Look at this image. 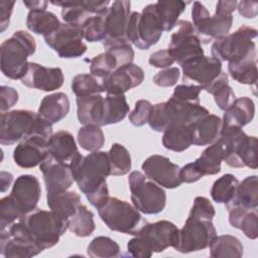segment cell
I'll return each instance as SVG.
<instances>
[{"instance_id": "obj_1", "label": "cell", "mask_w": 258, "mask_h": 258, "mask_svg": "<svg viewBox=\"0 0 258 258\" xmlns=\"http://www.w3.org/2000/svg\"><path fill=\"white\" fill-rule=\"evenodd\" d=\"M70 166L75 181L90 204L96 209L101 207L109 198L106 182L110 175L108 152L95 151L86 156L80 154Z\"/></svg>"}, {"instance_id": "obj_2", "label": "cell", "mask_w": 258, "mask_h": 258, "mask_svg": "<svg viewBox=\"0 0 258 258\" xmlns=\"http://www.w3.org/2000/svg\"><path fill=\"white\" fill-rule=\"evenodd\" d=\"M237 1H218L216 12L210 15L207 8L199 1L191 7V19L195 31L201 43L208 44L229 34L233 24L232 13L237 8Z\"/></svg>"}, {"instance_id": "obj_3", "label": "cell", "mask_w": 258, "mask_h": 258, "mask_svg": "<svg viewBox=\"0 0 258 258\" xmlns=\"http://www.w3.org/2000/svg\"><path fill=\"white\" fill-rule=\"evenodd\" d=\"M179 229L169 221L146 223L127 244V252L132 257L149 258L152 254L175 247Z\"/></svg>"}, {"instance_id": "obj_4", "label": "cell", "mask_w": 258, "mask_h": 258, "mask_svg": "<svg viewBox=\"0 0 258 258\" xmlns=\"http://www.w3.org/2000/svg\"><path fill=\"white\" fill-rule=\"evenodd\" d=\"M18 222L41 251L55 246L69 229V223L58 218L53 212L37 208L23 215Z\"/></svg>"}, {"instance_id": "obj_5", "label": "cell", "mask_w": 258, "mask_h": 258, "mask_svg": "<svg viewBox=\"0 0 258 258\" xmlns=\"http://www.w3.org/2000/svg\"><path fill=\"white\" fill-rule=\"evenodd\" d=\"M36 42L24 30L15 31L0 45L1 72L11 80H21L27 70V58L34 54Z\"/></svg>"}, {"instance_id": "obj_6", "label": "cell", "mask_w": 258, "mask_h": 258, "mask_svg": "<svg viewBox=\"0 0 258 258\" xmlns=\"http://www.w3.org/2000/svg\"><path fill=\"white\" fill-rule=\"evenodd\" d=\"M219 140L223 145L224 161L231 167L257 168V138L242 128H222Z\"/></svg>"}, {"instance_id": "obj_7", "label": "cell", "mask_w": 258, "mask_h": 258, "mask_svg": "<svg viewBox=\"0 0 258 258\" xmlns=\"http://www.w3.org/2000/svg\"><path fill=\"white\" fill-rule=\"evenodd\" d=\"M208 114L209 111L200 104L180 102L170 97L166 102L153 106L148 124L152 130L163 132L170 124L189 125Z\"/></svg>"}, {"instance_id": "obj_8", "label": "cell", "mask_w": 258, "mask_h": 258, "mask_svg": "<svg viewBox=\"0 0 258 258\" xmlns=\"http://www.w3.org/2000/svg\"><path fill=\"white\" fill-rule=\"evenodd\" d=\"M97 210L101 220L115 232L135 236L147 223L134 206L117 198L109 197Z\"/></svg>"}, {"instance_id": "obj_9", "label": "cell", "mask_w": 258, "mask_h": 258, "mask_svg": "<svg viewBox=\"0 0 258 258\" xmlns=\"http://www.w3.org/2000/svg\"><path fill=\"white\" fill-rule=\"evenodd\" d=\"M164 31L155 3L143 7L141 12H131L127 26V39L139 49H149L156 44Z\"/></svg>"}, {"instance_id": "obj_10", "label": "cell", "mask_w": 258, "mask_h": 258, "mask_svg": "<svg viewBox=\"0 0 258 258\" xmlns=\"http://www.w3.org/2000/svg\"><path fill=\"white\" fill-rule=\"evenodd\" d=\"M133 206L145 215L161 213L166 206V194L140 171H132L128 177Z\"/></svg>"}, {"instance_id": "obj_11", "label": "cell", "mask_w": 258, "mask_h": 258, "mask_svg": "<svg viewBox=\"0 0 258 258\" xmlns=\"http://www.w3.org/2000/svg\"><path fill=\"white\" fill-rule=\"evenodd\" d=\"M256 37V28L242 25L235 32L214 40L211 46L212 56L221 62L238 60L250 52L256 51V45L253 41Z\"/></svg>"}, {"instance_id": "obj_12", "label": "cell", "mask_w": 258, "mask_h": 258, "mask_svg": "<svg viewBox=\"0 0 258 258\" xmlns=\"http://www.w3.org/2000/svg\"><path fill=\"white\" fill-rule=\"evenodd\" d=\"M213 220L189 213L183 227L178 232L174 249L180 253H190L210 247L218 236Z\"/></svg>"}, {"instance_id": "obj_13", "label": "cell", "mask_w": 258, "mask_h": 258, "mask_svg": "<svg viewBox=\"0 0 258 258\" xmlns=\"http://www.w3.org/2000/svg\"><path fill=\"white\" fill-rule=\"evenodd\" d=\"M38 119L37 113L30 110H12L1 114L0 143L12 145L31 135Z\"/></svg>"}, {"instance_id": "obj_14", "label": "cell", "mask_w": 258, "mask_h": 258, "mask_svg": "<svg viewBox=\"0 0 258 258\" xmlns=\"http://www.w3.org/2000/svg\"><path fill=\"white\" fill-rule=\"evenodd\" d=\"M45 43L61 58H77L87 50L84 43L81 26L60 23V26L50 35L43 37Z\"/></svg>"}, {"instance_id": "obj_15", "label": "cell", "mask_w": 258, "mask_h": 258, "mask_svg": "<svg viewBox=\"0 0 258 258\" xmlns=\"http://www.w3.org/2000/svg\"><path fill=\"white\" fill-rule=\"evenodd\" d=\"M178 28L170 36L167 50L179 66L204 55L202 43L195 31L192 23L187 20H178Z\"/></svg>"}, {"instance_id": "obj_16", "label": "cell", "mask_w": 258, "mask_h": 258, "mask_svg": "<svg viewBox=\"0 0 258 258\" xmlns=\"http://www.w3.org/2000/svg\"><path fill=\"white\" fill-rule=\"evenodd\" d=\"M131 2L126 0L114 1L105 13V38L102 41L107 48L129 43L127 26L130 17Z\"/></svg>"}, {"instance_id": "obj_17", "label": "cell", "mask_w": 258, "mask_h": 258, "mask_svg": "<svg viewBox=\"0 0 258 258\" xmlns=\"http://www.w3.org/2000/svg\"><path fill=\"white\" fill-rule=\"evenodd\" d=\"M41 252L24 233L19 222L0 231V254L5 258H29Z\"/></svg>"}, {"instance_id": "obj_18", "label": "cell", "mask_w": 258, "mask_h": 258, "mask_svg": "<svg viewBox=\"0 0 258 258\" xmlns=\"http://www.w3.org/2000/svg\"><path fill=\"white\" fill-rule=\"evenodd\" d=\"M134 59V50L130 43L107 48L90 60V73L103 81L120 67L131 63Z\"/></svg>"}, {"instance_id": "obj_19", "label": "cell", "mask_w": 258, "mask_h": 258, "mask_svg": "<svg viewBox=\"0 0 258 258\" xmlns=\"http://www.w3.org/2000/svg\"><path fill=\"white\" fill-rule=\"evenodd\" d=\"M40 196L41 187L38 178L32 174H22L14 181L7 198L22 217L36 209Z\"/></svg>"}, {"instance_id": "obj_20", "label": "cell", "mask_w": 258, "mask_h": 258, "mask_svg": "<svg viewBox=\"0 0 258 258\" xmlns=\"http://www.w3.org/2000/svg\"><path fill=\"white\" fill-rule=\"evenodd\" d=\"M141 167L148 179L163 187L175 188L182 183L179 178V166L165 156L151 155L143 161Z\"/></svg>"}, {"instance_id": "obj_21", "label": "cell", "mask_w": 258, "mask_h": 258, "mask_svg": "<svg viewBox=\"0 0 258 258\" xmlns=\"http://www.w3.org/2000/svg\"><path fill=\"white\" fill-rule=\"evenodd\" d=\"M182 81L195 82L207 89L222 73V62L213 56L202 55L192 58L180 66Z\"/></svg>"}, {"instance_id": "obj_22", "label": "cell", "mask_w": 258, "mask_h": 258, "mask_svg": "<svg viewBox=\"0 0 258 258\" xmlns=\"http://www.w3.org/2000/svg\"><path fill=\"white\" fill-rule=\"evenodd\" d=\"M49 140L36 134L24 138L13 150L14 162L22 168H32L39 165L48 155Z\"/></svg>"}, {"instance_id": "obj_23", "label": "cell", "mask_w": 258, "mask_h": 258, "mask_svg": "<svg viewBox=\"0 0 258 258\" xmlns=\"http://www.w3.org/2000/svg\"><path fill=\"white\" fill-rule=\"evenodd\" d=\"M42 172L46 194H57L68 190L75 179L71 166L55 159L50 154L39 164Z\"/></svg>"}, {"instance_id": "obj_24", "label": "cell", "mask_w": 258, "mask_h": 258, "mask_svg": "<svg viewBox=\"0 0 258 258\" xmlns=\"http://www.w3.org/2000/svg\"><path fill=\"white\" fill-rule=\"evenodd\" d=\"M64 81L60 68H46L36 62L28 61L27 70L21 83L31 89L52 92L59 89Z\"/></svg>"}, {"instance_id": "obj_25", "label": "cell", "mask_w": 258, "mask_h": 258, "mask_svg": "<svg viewBox=\"0 0 258 258\" xmlns=\"http://www.w3.org/2000/svg\"><path fill=\"white\" fill-rule=\"evenodd\" d=\"M144 80V71L133 62L124 64L102 81L104 92L112 95H124L138 87Z\"/></svg>"}, {"instance_id": "obj_26", "label": "cell", "mask_w": 258, "mask_h": 258, "mask_svg": "<svg viewBox=\"0 0 258 258\" xmlns=\"http://www.w3.org/2000/svg\"><path fill=\"white\" fill-rule=\"evenodd\" d=\"M50 3L61 7V18L66 23L82 27L91 16L106 11L110 1H51Z\"/></svg>"}, {"instance_id": "obj_27", "label": "cell", "mask_w": 258, "mask_h": 258, "mask_svg": "<svg viewBox=\"0 0 258 258\" xmlns=\"http://www.w3.org/2000/svg\"><path fill=\"white\" fill-rule=\"evenodd\" d=\"M188 126L191 133L192 145H211L220 137L222 120L219 116L209 113L208 115L190 123Z\"/></svg>"}, {"instance_id": "obj_28", "label": "cell", "mask_w": 258, "mask_h": 258, "mask_svg": "<svg viewBox=\"0 0 258 258\" xmlns=\"http://www.w3.org/2000/svg\"><path fill=\"white\" fill-rule=\"evenodd\" d=\"M254 115L255 105L252 99L248 97L235 99L231 106L225 110L222 120V128H242L253 120Z\"/></svg>"}, {"instance_id": "obj_29", "label": "cell", "mask_w": 258, "mask_h": 258, "mask_svg": "<svg viewBox=\"0 0 258 258\" xmlns=\"http://www.w3.org/2000/svg\"><path fill=\"white\" fill-rule=\"evenodd\" d=\"M77 116L84 126H103L104 97L101 94L77 97Z\"/></svg>"}, {"instance_id": "obj_30", "label": "cell", "mask_w": 258, "mask_h": 258, "mask_svg": "<svg viewBox=\"0 0 258 258\" xmlns=\"http://www.w3.org/2000/svg\"><path fill=\"white\" fill-rule=\"evenodd\" d=\"M69 112V97L64 93L56 92L43 97L38 107L37 115L52 125L63 119Z\"/></svg>"}, {"instance_id": "obj_31", "label": "cell", "mask_w": 258, "mask_h": 258, "mask_svg": "<svg viewBox=\"0 0 258 258\" xmlns=\"http://www.w3.org/2000/svg\"><path fill=\"white\" fill-rule=\"evenodd\" d=\"M48 154L71 165L81 153L79 152L74 136L68 131L60 130L51 136L48 142Z\"/></svg>"}, {"instance_id": "obj_32", "label": "cell", "mask_w": 258, "mask_h": 258, "mask_svg": "<svg viewBox=\"0 0 258 258\" xmlns=\"http://www.w3.org/2000/svg\"><path fill=\"white\" fill-rule=\"evenodd\" d=\"M228 212L234 208L247 210L258 207V176L250 175L239 181L236 192L232 201L225 205Z\"/></svg>"}, {"instance_id": "obj_33", "label": "cell", "mask_w": 258, "mask_h": 258, "mask_svg": "<svg viewBox=\"0 0 258 258\" xmlns=\"http://www.w3.org/2000/svg\"><path fill=\"white\" fill-rule=\"evenodd\" d=\"M46 203L51 212L68 223L69 219L82 205L80 196L76 191L69 190L57 194H46Z\"/></svg>"}, {"instance_id": "obj_34", "label": "cell", "mask_w": 258, "mask_h": 258, "mask_svg": "<svg viewBox=\"0 0 258 258\" xmlns=\"http://www.w3.org/2000/svg\"><path fill=\"white\" fill-rule=\"evenodd\" d=\"M256 55V51H253L238 60L230 61L228 64L230 76L240 84L255 87L258 75Z\"/></svg>"}, {"instance_id": "obj_35", "label": "cell", "mask_w": 258, "mask_h": 258, "mask_svg": "<svg viewBox=\"0 0 258 258\" xmlns=\"http://www.w3.org/2000/svg\"><path fill=\"white\" fill-rule=\"evenodd\" d=\"M224 159L223 145L218 139L207 147L192 163L201 176L214 175L221 171V163Z\"/></svg>"}, {"instance_id": "obj_36", "label": "cell", "mask_w": 258, "mask_h": 258, "mask_svg": "<svg viewBox=\"0 0 258 258\" xmlns=\"http://www.w3.org/2000/svg\"><path fill=\"white\" fill-rule=\"evenodd\" d=\"M229 223L232 227L243 231L246 237L255 240L258 237L257 209L247 210L234 208L229 211Z\"/></svg>"}, {"instance_id": "obj_37", "label": "cell", "mask_w": 258, "mask_h": 258, "mask_svg": "<svg viewBox=\"0 0 258 258\" xmlns=\"http://www.w3.org/2000/svg\"><path fill=\"white\" fill-rule=\"evenodd\" d=\"M162 145L171 151L182 152L192 145L189 126L185 124H170L162 135Z\"/></svg>"}, {"instance_id": "obj_38", "label": "cell", "mask_w": 258, "mask_h": 258, "mask_svg": "<svg viewBox=\"0 0 258 258\" xmlns=\"http://www.w3.org/2000/svg\"><path fill=\"white\" fill-rule=\"evenodd\" d=\"M26 26L30 31L45 37L53 33L60 26V22L50 11L30 10L27 14Z\"/></svg>"}, {"instance_id": "obj_39", "label": "cell", "mask_w": 258, "mask_h": 258, "mask_svg": "<svg viewBox=\"0 0 258 258\" xmlns=\"http://www.w3.org/2000/svg\"><path fill=\"white\" fill-rule=\"evenodd\" d=\"M129 110L130 108L124 95L107 94L104 97L103 126L119 123L126 117Z\"/></svg>"}, {"instance_id": "obj_40", "label": "cell", "mask_w": 258, "mask_h": 258, "mask_svg": "<svg viewBox=\"0 0 258 258\" xmlns=\"http://www.w3.org/2000/svg\"><path fill=\"white\" fill-rule=\"evenodd\" d=\"M210 256L240 258L243 256V245L241 241L231 235L217 236L210 245Z\"/></svg>"}, {"instance_id": "obj_41", "label": "cell", "mask_w": 258, "mask_h": 258, "mask_svg": "<svg viewBox=\"0 0 258 258\" xmlns=\"http://www.w3.org/2000/svg\"><path fill=\"white\" fill-rule=\"evenodd\" d=\"M186 4V2L181 0H162L155 3L156 11L164 31H169L177 25L178 18L185 10Z\"/></svg>"}, {"instance_id": "obj_42", "label": "cell", "mask_w": 258, "mask_h": 258, "mask_svg": "<svg viewBox=\"0 0 258 258\" xmlns=\"http://www.w3.org/2000/svg\"><path fill=\"white\" fill-rule=\"evenodd\" d=\"M205 91L214 96L217 106L224 111L230 107L236 99L234 91L229 86L228 75L224 71H222L220 76L207 89H205Z\"/></svg>"}, {"instance_id": "obj_43", "label": "cell", "mask_w": 258, "mask_h": 258, "mask_svg": "<svg viewBox=\"0 0 258 258\" xmlns=\"http://www.w3.org/2000/svg\"><path fill=\"white\" fill-rule=\"evenodd\" d=\"M95 228L94 214L84 205H81L69 219V230L78 237H89L93 234Z\"/></svg>"}, {"instance_id": "obj_44", "label": "cell", "mask_w": 258, "mask_h": 258, "mask_svg": "<svg viewBox=\"0 0 258 258\" xmlns=\"http://www.w3.org/2000/svg\"><path fill=\"white\" fill-rule=\"evenodd\" d=\"M239 180L232 173H226L219 177L212 185L211 197L218 204H228L235 196Z\"/></svg>"}, {"instance_id": "obj_45", "label": "cell", "mask_w": 258, "mask_h": 258, "mask_svg": "<svg viewBox=\"0 0 258 258\" xmlns=\"http://www.w3.org/2000/svg\"><path fill=\"white\" fill-rule=\"evenodd\" d=\"M110 163V175H124L131 169V156L127 148L120 144L114 143L108 151Z\"/></svg>"}, {"instance_id": "obj_46", "label": "cell", "mask_w": 258, "mask_h": 258, "mask_svg": "<svg viewBox=\"0 0 258 258\" xmlns=\"http://www.w3.org/2000/svg\"><path fill=\"white\" fill-rule=\"evenodd\" d=\"M77 140L84 150L95 152L103 147L105 136L100 126L86 125L79 129Z\"/></svg>"}, {"instance_id": "obj_47", "label": "cell", "mask_w": 258, "mask_h": 258, "mask_svg": "<svg viewBox=\"0 0 258 258\" xmlns=\"http://www.w3.org/2000/svg\"><path fill=\"white\" fill-rule=\"evenodd\" d=\"M72 91L77 97L99 95L104 92L102 81L91 74H79L72 81Z\"/></svg>"}, {"instance_id": "obj_48", "label": "cell", "mask_w": 258, "mask_h": 258, "mask_svg": "<svg viewBox=\"0 0 258 258\" xmlns=\"http://www.w3.org/2000/svg\"><path fill=\"white\" fill-rule=\"evenodd\" d=\"M87 252L92 258H110L120 254V247L113 239L105 236H98L91 241L87 248Z\"/></svg>"}, {"instance_id": "obj_49", "label": "cell", "mask_w": 258, "mask_h": 258, "mask_svg": "<svg viewBox=\"0 0 258 258\" xmlns=\"http://www.w3.org/2000/svg\"><path fill=\"white\" fill-rule=\"evenodd\" d=\"M106 11H104L100 14L91 16L82 25L84 38L87 41L97 42V41H103L104 40V38H105V13H106Z\"/></svg>"}, {"instance_id": "obj_50", "label": "cell", "mask_w": 258, "mask_h": 258, "mask_svg": "<svg viewBox=\"0 0 258 258\" xmlns=\"http://www.w3.org/2000/svg\"><path fill=\"white\" fill-rule=\"evenodd\" d=\"M152 110L153 105L148 100H138L135 103L134 110L129 114L130 123L136 127L145 125L150 119Z\"/></svg>"}, {"instance_id": "obj_51", "label": "cell", "mask_w": 258, "mask_h": 258, "mask_svg": "<svg viewBox=\"0 0 258 258\" xmlns=\"http://www.w3.org/2000/svg\"><path fill=\"white\" fill-rule=\"evenodd\" d=\"M203 87L200 85H177L172 93L171 98L180 102L200 104V93Z\"/></svg>"}, {"instance_id": "obj_52", "label": "cell", "mask_w": 258, "mask_h": 258, "mask_svg": "<svg viewBox=\"0 0 258 258\" xmlns=\"http://www.w3.org/2000/svg\"><path fill=\"white\" fill-rule=\"evenodd\" d=\"M179 77V69L177 67H170L158 72L152 81L158 87H172L177 83Z\"/></svg>"}, {"instance_id": "obj_53", "label": "cell", "mask_w": 258, "mask_h": 258, "mask_svg": "<svg viewBox=\"0 0 258 258\" xmlns=\"http://www.w3.org/2000/svg\"><path fill=\"white\" fill-rule=\"evenodd\" d=\"M190 214L204 217L213 220L216 215V211L209 199L205 197H197L194 201V205L190 209Z\"/></svg>"}, {"instance_id": "obj_54", "label": "cell", "mask_w": 258, "mask_h": 258, "mask_svg": "<svg viewBox=\"0 0 258 258\" xmlns=\"http://www.w3.org/2000/svg\"><path fill=\"white\" fill-rule=\"evenodd\" d=\"M18 101L17 91L8 86H1L0 88V110L1 113L11 109Z\"/></svg>"}, {"instance_id": "obj_55", "label": "cell", "mask_w": 258, "mask_h": 258, "mask_svg": "<svg viewBox=\"0 0 258 258\" xmlns=\"http://www.w3.org/2000/svg\"><path fill=\"white\" fill-rule=\"evenodd\" d=\"M148 62L150 66L154 68L166 69V68H170V66L175 61L167 49H161L151 53L149 56Z\"/></svg>"}, {"instance_id": "obj_56", "label": "cell", "mask_w": 258, "mask_h": 258, "mask_svg": "<svg viewBox=\"0 0 258 258\" xmlns=\"http://www.w3.org/2000/svg\"><path fill=\"white\" fill-rule=\"evenodd\" d=\"M14 5H15V1H9V0L0 1V32H4V30L9 26L10 17H11Z\"/></svg>"}, {"instance_id": "obj_57", "label": "cell", "mask_w": 258, "mask_h": 258, "mask_svg": "<svg viewBox=\"0 0 258 258\" xmlns=\"http://www.w3.org/2000/svg\"><path fill=\"white\" fill-rule=\"evenodd\" d=\"M240 15L244 18H254L258 13V2L256 1H240L237 3V8Z\"/></svg>"}, {"instance_id": "obj_58", "label": "cell", "mask_w": 258, "mask_h": 258, "mask_svg": "<svg viewBox=\"0 0 258 258\" xmlns=\"http://www.w3.org/2000/svg\"><path fill=\"white\" fill-rule=\"evenodd\" d=\"M23 4L30 10H46L47 1H39V0H32V1H23Z\"/></svg>"}, {"instance_id": "obj_59", "label": "cell", "mask_w": 258, "mask_h": 258, "mask_svg": "<svg viewBox=\"0 0 258 258\" xmlns=\"http://www.w3.org/2000/svg\"><path fill=\"white\" fill-rule=\"evenodd\" d=\"M13 175L10 172L1 171V191H5L11 184Z\"/></svg>"}]
</instances>
